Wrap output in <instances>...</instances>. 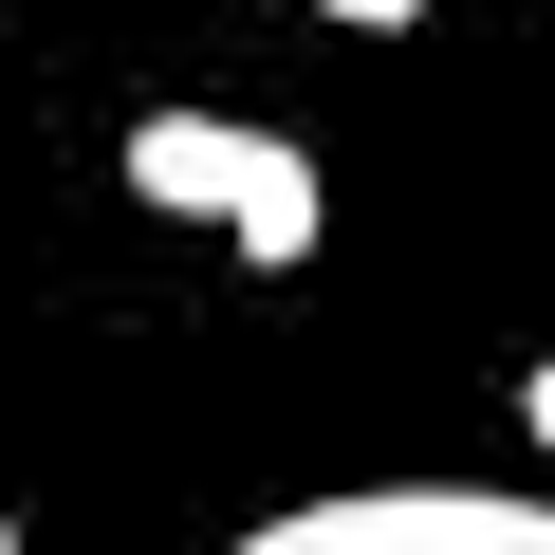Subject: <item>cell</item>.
<instances>
[{"mask_svg": "<svg viewBox=\"0 0 555 555\" xmlns=\"http://www.w3.org/2000/svg\"><path fill=\"white\" fill-rule=\"evenodd\" d=\"M130 204L222 222L241 259H315V222H334L315 149H278V130H241V112H149V130H130Z\"/></svg>", "mask_w": 555, "mask_h": 555, "instance_id": "1", "label": "cell"}, {"mask_svg": "<svg viewBox=\"0 0 555 555\" xmlns=\"http://www.w3.org/2000/svg\"><path fill=\"white\" fill-rule=\"evenodd\" d=\"M259 555H555L537 481H352V500H278Z\"/></svg>", "mask_w": 555, "mask_h": 555, "instance_id": "2", "label": "cell"}, {"mask_svg": "<svg viewBox=\"0 0 555 555\" xmlns=\"http://www.w3.org/2000/svg\"><path fill=\"white\" fill-rule=\"evenodd\" d=\"M315 20H352V38H408V20H426V0H315Z\"/></svg>", "mask_w": 555, "mask_h": 555, "instance_id": "3", "label": "cell"}, {"mask_svg": "<svg viewBox=\"0 0 555 555\" xmlns=\"http://www.w3.org/2000/svg\"><path fill=\"white\" fill-rule=\"evenodd\" d=\"M518 444H537V463H555V371H518Z\"/></svg>", "mask_w": 555, "mask_h": 555, "instance_id": "4", "label": "cell"}]
</instances>
